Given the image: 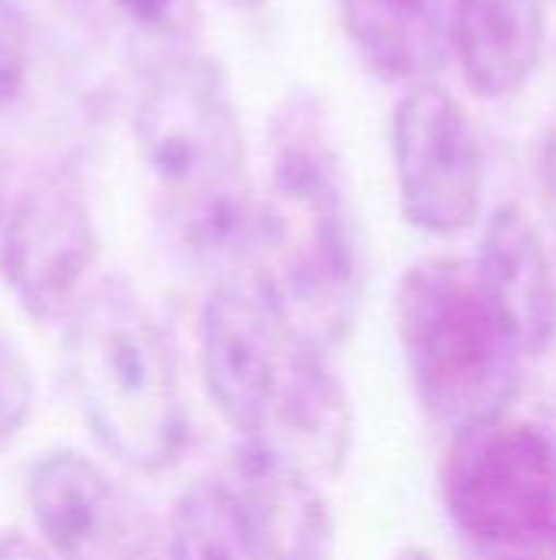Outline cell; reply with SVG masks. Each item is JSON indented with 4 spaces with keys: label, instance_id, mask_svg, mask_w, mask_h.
Here are the masks:
<instances>
[{
    "label": "cell",
    "instance_id": "6da1fadb",
    "mask_svg": "<svg viewBox=\"0 0 556 560\" xmlns=\"http://www.w3.org/2000/svg\"><path fill=\"white\" fill-rule=\"evenodd\" d=\"M249 282L301 341L331 351L357 325L367 249L324 105L288 92L269 131V180L259 197Z\"/></svg>",
    "mask_w": 556,
    "mask_h": 560
},
{
    "label": "cell",
    "instance_id": "7a4b0ae2",
    "mask_svg": "<svg viewBox=\"0 0 556 560\" xmlns=\"http://www.w3.org/2000/svg\"><path fill=\"white\" fill-rule=\"evenodd\" d=\"M62 371L98 446L157 476L184 456L190 423L167 331L118 276L85 289L62 328Z\"/></svg>",
    "mask_w": 556,
    "mask_h": 560
},
{
    "label": "cell",
    "instance_id": "3957f363",
    "mask_svg": "<svg viewBox=\"0 0 556 560\" xmlns=\"http://www.w3.org/2000/svg\"><path fill=\"white\" fill-rule=\"evenodd\" d=\"M393 328L419 407L449 436L511 413L528 354L495 312L475 259H416L393 295Z\"/></svg>",
    "mask_w": 556,
    "mask_h": 560
},
{
    "label": "cell",
    "instance_id": "277c9868",
    "mask_svg": "<svg viewBox=\"0 0 556 560\" xmlns=\"http://www.w3.org/2000/svg\"><path fill=\"white\" fill-rule=\"evenodd\" d=\"M442 502L456 532L498 560H556V433L514 413L452 436Z\"/></svg>",
    "mask_w": 556,
    "mask_h": 560
},
{
    "label": "cell",
    "instance_id": "5b68a950",
    "mask_svg": "<svg viewBox=\"0 0 556 560\" xmlns=\"http://www.w3.org/2000/svg\"><path fill=\"white\" fill-rule=\"evenodd\" d=\"M134 141L161 194L246 177V138L233 89L216 59L167 52L134 102Z\"/></svg>",
    "mask_w": 556,
    "mask_h": 560
},
{
    "label": "cell",
    "instance_id": "8992f818",
    "mask_svg": "<svg viewBox=\"0 0 556 560\" xmlns=\"http://www.w3.org/2000/svg\"><path fill=\"white\" fill-rule=\"evenodd\" d=\"M390 151L400 210L413 230L452 240L475 226L485 200V148L465 105L446 85L403 89Z\"/></svg>",
    "mask_w": 556,
    "mask_h": 560
},
{
    "label": "cell",
    "instance_id": "52a82bcc",
    "mask_svg": "<svg viewBox=\"0 0 556 560\" xmlns=\"http://www.w3.org/2000/svg\"><path fill=\"white\" fill-rule=\"evenodd\" d=\"M95 256V217L69 171L39 174L10 203L0 230V276L29 322H66L88 289Z\"/></svg>",
    "mask_w": 556,
    "mask_h": 560
},
{
    "label": "cell",
    "instance_id": "ba28073f",
    "mask_svg": "<svg viewBox=\"0 0 556 560\" xmlns=\"http://www.w3.org/2000/svg\"><path fill=\"white\" fill-rule=\"evenodd\" d=\"M301 345L249 279L213 285L197 318V361L210 404L239 440H256Z\"/></svg>",
    "mask_w": 556,
    "mask_h": 560
},
{
    "label": "cell",
    "instance_id": "9c48e42d",
    "mask_svg": "<svg viewBox=\"0 0 556 560\" xmlns=\"http://www.w3.org/2000/svg\"><path fill=\"white\" fill-rule=\"evenodd\" d=\"M23 495L36 535L56 560H151L147 515L85 453H39L26 469Z\"/></svg>",
    "mask_w": 556,
    "mask_h": 560
},
{
    "label": "cell",
    "instance_id": "30bf717a",
    "mask_svg": "<svg viewBox=\"0 0 556 560\" xmlns=\"http://www.w3.org/2000/svg\"><path fill=\"white\" fill-rule=\"evenodd\" d=\"M226 489L259 560H331L338 522L321 479L275 450L239 440Z\"/></svg>",
    "mask_w": 556,
    "mask_h": 560
},
{
    "label": "cell",
    "instance_id": "8fae6325",
    "mask_svg": "<svg viewBox=\"0 0 556 560\" xmlns=\"http://www.w3.org/2000/svg\"><path fill=\"white\" fill-rule=\"evenodd\" d=\"M354 407L328 351L301 341L252 443L275 450L315 479H334L354 453Z\"/></svg>",
    "mask_w": 556,
    "mask_h": 560
},
{
    "label": "cell",
    "instance_id": "7c38bea8",
    "mask_svg": "<svg viewBox=\"0 0 556 560\" xmlns=\"http://www.w3.org/2000/svg\"><path fill=\"white\" fill-rule=\"evenodd\" d=\"M478 279L528 358L556 345V272L534 220L518 207H498L478 240Z\"/></svg>",
    "mask_w": 556,
    "mask_h": 560
},
{
    "label": "cell",
    "instance_id": "4fadbf2b",
    "mask_svg": "<svg viewBox=\"0 0 556 560\" xmlns=\"http://www.w3.org/2000/svg\"><path fill=\"white\" fill-rule=\"evenodd\" d=\"M256 213L259 197L252 194L249 177H239L197 190L161 194L157 226L170 259L213 289L249 279Z\"/></svg>",
    "mask_w": 556,
    "mask_h": 560
},
{
    "label": "cell",
    "instance_id": "5bb4252c",
    "mask_svg": "<svg viewBox=\"0 0 556 560\" xmlns=\"http://www.w3.org/2000/svg\"><path fill=\"white\" fill-rule=\"evenodd\" d=\"M547 0H452V56L482 98H514L544 59Z\"/></svg>",
    "mask_w": 556,
    "mask_h": 560
},
{
    "label": "cell",
    "instance_id": "9a60e30c",
    "mask_svg": "<svg viewBox=\"0 0 556 560\" xmlns=\"http://www.w3.org/2000/svg\"><path fill=\"white\" fill-rule=\"evenodd\" d=\"M344 33L383 82H436L452 52V0H341Z\"/></svg>",
    "mask_w": 556,
    "mask_h": 560
},
{
    "label": "cell",
    "instance_id": "2e32d148",
    "mask_svg": "<svg viewBox=\"0 0 556 560\" xmlns=\"http://www.w3.org/2000/svg\"><path fill=\"white\" fill-rule=\"evenodd\" d=\"M167 560H259L226 482L190 486L167 525Z\"/></svg>",
    "mask_w": 556,
    "mask_h": 560
},
{
    "label": "cell",
    "instance_id": "e0dca14e",
    "mask_svg": "<svg viewBox=\"0 0 556 560\" xmlns=\"http://www.w3.org/2000/svg\"><path fill=\"white\" fill-rule=\"evenodd\" d=\"M36 410V381L20 348L0 331V453H7Z\"/></svg>",
    "mask_w": 556,
    "mask_h": 560
},
{
    "label": "cell",
    "instance_id": "ac0fdd59",
    "mask_svg": "<svg viewBox=\"0 0 556 560\" xmlns=\"http://www.w3.org/2000/svg\"><path fill=\"white\" fill-rule=\"evenodd\" d=\"M125 20L161 43H184L197 26V0H115Z\"/></svg>",
    "mask_w": 556,
    "mask_h": 560
},
{
    "label": "cell",
    "instance_id": "d6986e66",
    "mask_svg": "<svg viewBox=\"0 0 556 560\" xmlns=\"http://www.w3.org/2000/svg\"><path fill=\"white\" fill-rule=\"evenodd\" d=\"M26 66H29L26 20L13 0H0V112L20 98L26 85Z\"/></svg>",
    "mask_w": 556,
    "mask_h": 560
},
{
    "label": "cell",
    "instance_id": "ffe728a7",
    "mask_svg": "<svg viewBox=\"0 0 556 560\" xmlns=\"http://www.w3.org/2000/svg\"><path fill=\"white\" fill-rule=\"evenodd\" d=\"M537 180H541V197L556 226V121L544 131L541 148H537Z\"/></svg>",
    "mask_w": 556,
    "mask_h": 560
},
{
    "label": "cell",
    "instance_id": "44dd1931",
    "mask_svg": "<svg viewBox=\"0 0 556 560\" xmlns=\"http://www.w3.org/2000/svg\"><path fill=\"white\" fill-rule=\"evenodd\" d=\"M0 560H56L46 545L33 541L26 532H16V528H7L0 532Z\"/></svg>",
    "mask_w": 556,
    "mask_h": 560
},
{
    "label": "cell",
    "instance_id": "7402d4cb",
    "mask_svg": "<svg viewBox=\"0 0 556 560\" xmlns=\"http://www.w3.org/2000/svg\"><path fill=\"white\" fill-rule=\"evenodd\" d=\"M10 180H7V164H3V158H0V230H3V220H7V213H10Z\"/></svg>",
    "mask_w": 556,
    "mask_h": 560
},
{
    "label": "cell",
    "instance_id": "603a6c76",
    "mask_svg": "<svg viewBox=\"0 0 556 560\" xmlns=\"http://www.w3.org/2000/svg\"><path fill=\"white\" fill-rule=\"evenodd\" d=\"M393 560H439L436 551H429V548H423V545H406V548H400Z\"/></svg>",
    "mask_w": 556,
    "mask_h": 560
},
{
    "label": "cell",
    "instance_id": "cb8c5ba5",
    "mask_svg": "<svg viewBox=\"0 0 556 560\" xmlns=\"http://www.w3.org/2000/svg\"><path fill=\"white\" fill-rule=\"evenodd\" d=\"M229 7H236V10H259V7H265L269 0H226Z\"/></svg>",
    "mask_w": 556,
    "mask_h": 560
}]
</instances>
